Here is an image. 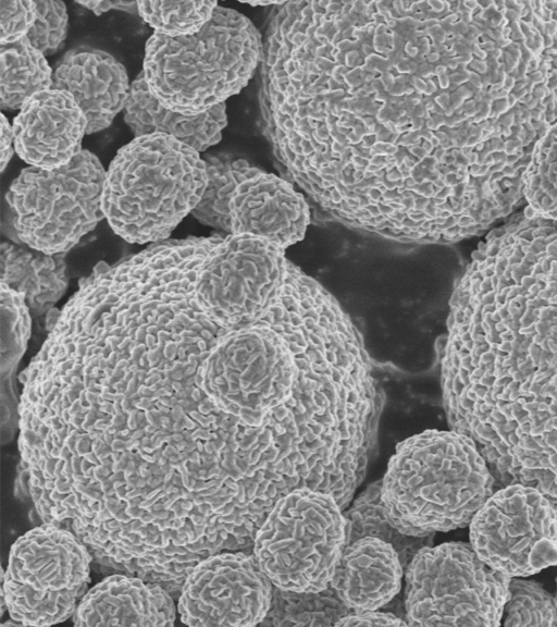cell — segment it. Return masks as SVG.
<instances>
[{"instance_id": "10", "label": "cell", "mask_w": 557, "mask_h": 627, "mask_svg": "<svg viewBox=\"0 0 557 627\" xmlns=\"http://www.w3.org/2000/svg\"><path fill=\"white\" fill-rule=\"evenodd\" d=\"M288 259L284 248L250 234L219 236L201 262L197 284L232 324L258 318L280 291Z\"/></svg>"}, {"instance_id": "7", "label": "cell", "mask_w": 557, "mask_h": 627, "mask_svg": "<svg viewBox=\"0 0 557 627\" xmlns=\"http://www.w3.org/2000/svg\"><path fill=\"white\" fill-rule=\"evenodd\" d=\"M91 560L84 541L61 525L44 522L18 537L2 575V604L13 625L72 618L88 590Z\"/></svg>"}, {"instance_id": "4", "label": "cell", "mask_w": 557, "mask_h": 627, "mask_svg": "<svg viewBox=\"0 0 557 627\" xmlns=\"http://www.w3.org/2000/svg\"><path fill=\"white\" fill-rule=\"evenodd\" d=\"M344 511L320 491L295 488L258 528L252 554L274 587L317 592L330 586L347 545Z\"/></svg>"}, {"instance_id": "23", "label": "cell", "mask_w": 557, "mask_h": 627, "mask_svg": "<svg viewBox=\"0 0 557 627\" xmlns=\"http://www.w3.org/2000/svg\"><path fill=\"white\" fill-rule=\"evenodd\" d=\"M504 626H555L557 605L542 585L524 577H511L502 617Z\"/></svg>"}, {"instance_id": "3", "label": "cell", "mask_w": 557, "mask_h": 627, "mask_svg": "<svg viewBox=\"0 0 557 627\" xmlns=\"http://www.w3.org/2000/svg\"><path fill=\"white\" fill-rule=\"evenodd\" d=\"M258 36L238 12L218 5L197 33L183 37L152 34L145 46L143 74L165 108L195 115L237 94L258 61Z\"/></svg>"}, {"instance_id": "26", "label": "cell", "mask_w": 557, "mask_h": 627, "mask_svg": "<svg viewBox=\"0 0 557 627\" xmlns=\"http://www.w3.org/2000/svg\"><path fill=\"white\" fill-rule=\"evenodd\" d=\"M406 620L393 613L377 610L350 612L343 616L335 626H405Z\"/></svg>"}, {"instance_id": "5", "label": "cell", "mask_w": 557, "mask_h": 627, "mask_svg": "<svg viewBox=\"0 0 557 627\" xmlns=\"http://www.w3.org/2000/svg\"><path fill=\"white\" fill-rule=\"evenodd\" d=\"M104 177L87 149L58 169H23L5 195L17 242L50 255L70 251L104 219Z\"/></svg>"}, {"instance_id": "16", "label": "cell", "mask_w": 557, "mask_h": 627, "mask_svg": "<svg viewBox=\"0 0 557 627\" xmlns=\"http://www.w3.org/2000/svg\"><path fill=\"white\" fill-rule=\"evenodd\" d=\"M124 121L134 137L164 134L190 146L199 153L218 144L226 125V106L195 115L163 107L149 91L143 72L131 83Z\"/></svg>"}, {"instance_id": "24", "label": "cell", "mask_w": 557, "mask_h": 627, "mask_svg": "<svg viewBox=\"0 0 557 627\" xmlns=\"http://www.w3.org/2000/svg\"><path fill=\"white\" fill-rule=\"evenodd\" d=\"M36 17L26 38L45 57L61 50L67 35L69 16L62 1H35Z\"/></svg>"}, {"instance_id": "1", "label": "cell", "mask_w": 557, "mask_h": 627, "mask_svg": "<svg viewBox=\"0 0 557 627\" xmlns=\"http://www.w3.org/2000/svg\"><path fill=\"white\" fill-rule=\"evenodd\" d=\"M496 481L475 442L454 430H425L396 446L382 478L391 524L411 537L469 526Z\"/></svg>"}, {"instance_id": "29", "label": "cell", "mask_w": 557, "mask_h": 627, "mask_svg": "<svg viewBox=\"0 0 557 627\" xmlns=\"http://www.w3.org/2000/svg\"><path fill=\"white\" fill-rule=\"evenodd\" d=\"M554 598H555V602H556V605H557V578H556V594L554 595Z\"/></svg>"}, {"instance_id": "25", "label": "cell", "mask_w": 557, "mask_h": 627, "mask_svg": "<svg viewBox=\"0 0 557 627\" xmlns=\"http://www.w3.org/2000/svg\"><path fill=\"white\" fill-rule=\"evenodd\" d=\"M36 17L35 1H0V45L27 36Z\"/></svg>"}, {"instance_id": "22", "label": "cell", "mask_w": 557, "mask_h": 627, "mask_svg": "<svg viewBox=\"0 0 557 627\" xmlns=\"http://www.w3.org/2000/svg\"><path fill=\"white\" fill-rule=\"evenodd\" d=\"M218 5L216 1H137V13L154 34L183 37L199 32Z\"/></svg>"}, {"instance_id": "27", "label": "cell", "mask_w": 557, "mask_h": 627, "mask_svg": "<svg viewBox=\"0 0 557 627\" xmlns=\"http://www.w3.org/2000/svg\"><path fill=\"white\" fill-rule=\"evenodd\" d=\"M14 151V132L12 123L9 122L4 113H1L0 167L2 172L10 162Z\"/></svg>"}, {"instance_id": "17", "label": "cell", "mask_w": 557, "mask_h": 627, "mask_svg": "<svg viewBox=\"0 0 557 627\" xmlns=\"http://www.w3.org/2000/svg\"><path fill=\"white\" fill-rule=\"evenodd\" d=\"M66 254H46L20 242H3L0 248V280L22 293L32 317L48 314L69 284Z\"/></svg>"}, {"instance_id": "18", "label": "cell", "mask_w": 557, "mask_h": 627, "mask_svg": "<svg viewBox=\"0 0 557 627\" xmlns=\"http://www.w3.org/2000/svg\"><path fill=\"white\" fill-rule=\"evenodd\" d=\"M25 37L0 45V107L20 110L35 94L52 88L53 69Z\"/></svg>"}, {"instance_id": "8", "label": "cell", "mask_w": 557, "mask_h": 627, "mask_svg": "<svg viewBox=\"0 0 557 627\" xmlns=\"http://www.w3.org/2000/svg\"><path fill=\"white\" fill-rule=\"evenodd\" d=\"M207 185L191 216L225 234L263 237L282 248L299 241L309 213L302 197L270 181L244 159L207 153Z\"/></svg>"}, {"instance_id": "19", "label": "cell", "mask_w": 557, "mask_h": 627, "mask_svg": "<svg viewBox=\"0 0 557 627\" xmlns=\"http://www.w3.org/2000/svg\"><path fill=\"white\" fill-rule=\"evenodd\" d=\"M381 490L382 479L369 483L344 509L347 544L366 537L381 539L395 548L406 569L420 549L432 544L433 536L419 538L399 532L385 514Z\"/></svg>"}, {"instance_id": "13", "label": "cell", "mask_w": 557, "mask_h": 627, "mask_svg": "<svg viewBox=\"0 0 557 627\" xmlns=\"http://www.w3.org/2000/svg\"><path fill=\"white\" fill-rule=\"evenodd\" d=\"M52 88L72 96L87 120V134L111 125L124 111L131 84L124 65L112 54L90 46L65 52L53 67Z\"/></svg>"}, {"instance_id": "21", "label": "cell", "mask_w": 557, "mask_h": 627, "mask_svg": "<svg viewBox=\"0 0 557 627\" xmlns=\"http://www.w3.org/2000/svg\"><path fill=\"white\" fill-rule=\"evenodd\" d=\"M1 288V388H15V374L30 335L32 315L25 297L5 284Z\"/></svg>"}, {"instance_id": "9", "label": "cell", "mask_w": 557, "mask_h": 627, "mask_svg": "<svg viewBox=\"0 0 557 627\" xmlns=\"http://www.w3.org/2000/svg\"><path fill=\"white\" fill-rule=\"evenodd\" d=\"M478 556L508 577H528L557 565V514L537 489H495L469 524Z\"/></svg>"}, {"instance_id": "20", "label": "cell", "mask_w": 557, "mask_h": 627, "mask_svg": "<svg viewBox=\"0 0 557 627\" xmlns=\"http://www.w3.org/2000/svg\"><path fill=\"white\" fill-rule=\"evenodd\" d=\"M350 611L329 586L317 592H297L273 587L269 612L260 625L335 626Z\"/></svg>"}, {"instance_id": "12", "label": "cell", "mask_w": 557, "mask_h": 627, "mask_svg": "<svg viewBox=\"0 0 557 627\" xmlns=\"http://www.w3.org/2000/svg\"><path fill=\"white\" fill-rule=\"evenodd\" d=\"M14 147L29 167L53 170L82 152L87 120L66 91L50 88L32 96L12 122Z\"/></svg>"}, {"instance_id": "11", "label": "cell", "mask_w": 557, "mask_h": 627, "mask_svg": "<svg viewBox=\"0 0 557 627\" xmlns=\"http://www.w3.org/2000/svg\"><path fill=\"white\" fill-rule=\"evenodd\" d=\"M273 587L252 552H219L188 574L178 592L177 613L188 626L260 625Z\"/></svg>"}, {"instance_id": "2", "label": "cell", "mask_w": 557, "mask_h": 627, "mask_svg": "<svg viewBox=\"0 0 557 627\" xmlns=\"http://www.w3.org/2000/svg\"><path fill=\"white\" fill-rule=\"evenodd\" d=\"M206 185V163L194 148L164 134L134 137L106 170L104 219L128 243L166 239L191 214Z\"/></svg>"}, {"instance_id": "14", "label": "cell", "mask_w": 557, "mask_h": 627, "mask_svg": "<svg viewBox=\"0 0 557 627\" xmlns=\"http://www.w3.org/2000/svg\"><path fill=\"white\" fill-rule=\"evenodd\" d=\"M177 606L159 583L124 573L112 574L87 590L72 620L75 626H172Z\"/></svg>"}, {"instance_id": "15", "label": "cell", "mask_w": 557, "mask_h": 627, "mask_svg": "<svg viewBox=\"0 0 557 627\" xmlns=\"http://www.w3.org/2000/svg\"><path fill=\"white\" fill-rule=\"evenodd\" d=\"M404 573L391 543L366 537L345 546L330 587L350 612L377 610L400 591Z\"/></svg>"}, {"instance_id": "28", "label": "cell", "mask_w": 557, "mask_h": 627, "mask_svg": "<svg viewBox=\"0 0 557 627\" xmlns=\"http://www.w3.org/2000/svg\"><path fill=\"white\" fill-rule=\"evenodd\" d=\"M77 3L84 7L85 9L92 11L96 15H100L103 12L110 11L112 9L122 10L131 13L137 12V1L135 2V1L102 0V1H78Z\"/></svg>"}, {"instance_id": "6", "label": "cell", "mask_w": 557, "mask_h": 627, "mask_svg": "<svg viewBox=\"0 0 557 627\" xmlns=\"http://www.w3.org/2000/svg\"><path fill=\"white\" fill-rule=\"evenodd\" d=\"M510 577L481 560L470 542L425 545L405 569L409 626H498Z\"/></svg>"}]
</instances>
